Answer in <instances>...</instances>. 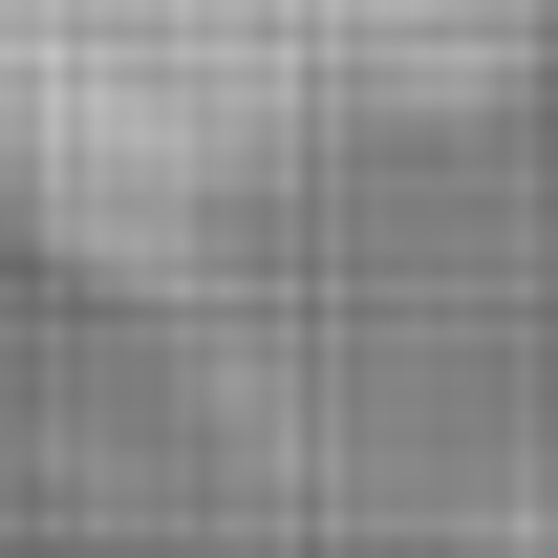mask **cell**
<instances>
[{
    "label": "cell",
    "instance_id": "obj_1",
    "mask_svg": "<svg viewBox=\"0 0 558 558\" xmlns=\"http://www.w3.org/2000/svg\"><path fill=\"white\" fill-rule=\"evenodd\" d=\"M365 108L323 0H0V215L86 279H215Z\"/></svg>",
    "mask_w": 558,
    "mask_h": 558
}]
</instances>
